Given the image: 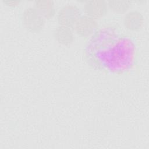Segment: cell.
Here are the masks:
<instances>
[{
  "label": "cell",
  "mask_w": 149,
  "mask_h": 149,
  "mask_svg": "<svg viewBox=\"0 0 149 149\" xmlns=\"http://www.w3.org/2000/svg\"><path fill=\"white\" fill-rule=\"evenodd\" d=\"M87 63L105 73L123 74L137 63L139 49L134 36L116 24H105L96 29L84 48Z\"/></svg>",
  "instance_id": "obj_1"
},
{
  "label": "cell",
  "mask_w": 149,
  "mask_h": 149,
  "mask_svg": "<svg viewBox=\"0 0 149 149\" xmlns=\"http://www.w3.org/2000/svg\"><path fill=\"white\" fill-rule=\"evenodd\" d=\"M20 20L23 27L32 33L41 32L44 29L45 21L34 6L24 9L21 14Z\"/></svg>",
  "instance_id": "obj_2"
},
{
  "label": "cell",
  "mask_w": 149,
  "mask_h": 149,
  "mask_svg": "<svg viewBox=\"0 0 149 149\" xmlns=\"http://www.w3.org/2000/svg\"><path fill=\"white\" fill-rule=\"evenodd\" d=\"M81 15L80 8L76 4L68 3L62 6L56 15L58 25L73 27Z\"/></svg>",
  "instance_id": "obj_3"
},
{
  "label": "cell",
  "mask_w": 149,
  "mask_h": 149,
  "mask_svg": "<svg viewBox=\"0 0 149 149\" xmlns=\"http://www.w3.org/2000/svg\"><path fill=\"white\" fill-rule=\"evenodd\" d=\"M98 27V20L85 14L81 15L73 26L74 33L79 37L88 38Z\"/></svg>",
  "instance_id": "obj_4"
},
{
  "label": "cell",
  "mask_w": 149,
  "mask_h": 149,
  "mask_svg": "<svg viewBox=\"0 0 149 149\" xmlns=\"http://www.w3.org/2000/svg\"><path fill=\"white\" fill-rule=\"evenodd\" d=\"M108 10L107 1L105 0H87L84 2V14L97 20L104 17Z\"/></svg>",
  "instance_id": "obj_5"
},
{
  "label": "cell",
  "mask_w": 149,
  "mask_h": 149,
  "mask_svg": "<svg viewBox=\"0 0 149 149\" xmlns=\"http://www.w3.org/2000/svg\"><path fill=\"white\" fill-rule=\"evenodd\" d=\"M122 23L125 29L129 31H138L141 29L144 23L143 13L137 9H130L123 17Z\"/></svg>",
  "instance_id": "obj_6"
},
{
  "label": "cell",
  "mask_w": 149,
  "mask_h": 149,
  "mask_svg": "<svg viewBox=\"0 0 149 149\" xmlns=\"http://www.w3.org/2000/svg\"><path fill=\"white\" fill-rule=\"evenodd\" d=\"M73 27L58 25L53 30L52 36L59 44L64 46L70 45L75 40Z\"/></svg>",
  "instance_id": "obj_7"
},
{
  "label": "cell",
  "mask_w": 149,
  "mask_h": 149,
  "mask_svg": "<svg viewBox=\"0 0 149 149\" xmlns=\"http://www.w3.org/2000/svg\"><path fill=\"white\" fill-rule=\"evenodd\" d=\"M33 6L45 20L52 19L55 15V3L52 0H36Z\"/></svg>",
  "instance_id": "obj_8"
},
{
  "label": "cell",
  "mask_w": 149,
  "mask_h": 149,
  "mask_svg": "<svg viewBox=\"0 0 149 149\" xmlns=\"http://www.w3.org/2000/svg\"><path fill=\"white\" fill-rule=\"evenodd\" d=\"M131 3V1L129 0L107 1L108 9L116 14H125L129 10Z\"/></svg>",
  "instance_id": "obj_9"
},
{
  "label": "cell",
  "mask_w": 149,
  "mask_h": 149,
  "mask_svg": "<svg viewBox=\"0 0 149 149\" xmlns=\"http://www.w3.org/2000/svg\"><path fill=\"white\" fill-rule=\"evenodd\" d=\"M2 2L6 6L10 8H15L20 3V1L18 0H2Z\"/></svg>",
  "instance_id": "obj_10"
}]
</instances>
